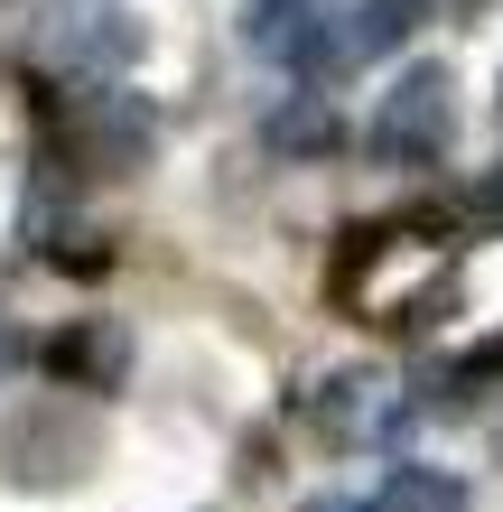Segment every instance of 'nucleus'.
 Returning <instances> with one entry per match:
<instances>
[{"label": "nucleus", "instance_id": "obj_9", "mask_svg": "<svg viewBox=\"0 0 503 512\" xmlns=\"http://www.w3.org/2000/svg\"><path fill=\"white\" fill-rule=\"evenodd\" d=\"M466 205H476L485 224H503V168H485V177H476V196H466Z\"/></svg>", "mask_w": 503, "mask_h": 512}, {"label": "nucleus", "instance_id": "obj_10", "mask_svg": "<svg viewBox=\"0 0 503 512\" xmlns=\"http://www.w3.org/2000/svg\"><path fill=\"white\" fill-rule=\"evenodd\" d=\"M19 364V336H10V326H0V373H10Z\"/></svg>", "mask_w": 503, "mask_h": 512}, {"label": "nucleus", "instance_id": "obj_1", "mask_svg": "<svg viewBox=\"0 0 503 512\" xmlns=\"http://www.w3.org/2000/svg\"><path fill=\"white\" fill-rule=\"evenodd\" d=\"M448 131H457V75L448 66H410V75H392V94L373 103L364 149L392 159V168H429L438 149H448Z\"/></svg>", "mask_w": 503, "mask_h": 512}, {"label": "nucleus", "instance_id": "obj_2", "mask_svg": "<svg viewBox=\"0 0 503 512\" xmlns=\"http://www.w3.org/2000/svg\"><path fill=\"white\" fill-rule=\"evenodd\" d=\"M150 140H159L150 103L122 94V84H103V94H84V103L66 112V159H75V168H94V177L140 168V159H150Z\"/></svg>", "mask_w": 503, "mask_h": 512}, {"label": "nucleus", "instance_id": "obj_4", "mask_svg": "<svg viewBox=\"0 0 503 512\" xmlns=\"http://www.w3.org/2000/svg\"><path fill=\"white\" fill-rule=\"evenodd\" d=\"M261 140H271L280 159H327V149H345V122H336L327 94H289V103H271Z\"/></svg>", "mask_w": 503, "mask_h": 512}, {"label": "nucleus", "instance_id": "obj_7", "mask_svg": "<svg viewBox=\"0 0 503 512\" xmlns=\"http://www.w3.org/2000/svg\"><path fill=\"white\" fill-rule=\"evenodd\" d=\"M47 364H56V373H75V382H122V364H131V345L112 336V326H75V336L56 345Z\"/></svg>", "mask_w": 503, "mask_h": 512}, {"label": "nucleus", "instance_id": "obj_8", "mask_svg": "<svg viewBox=\"0 0 503 512\" xmlns=\"http://www.w3.org/2000/svg\"><path fill=\"white\" fill-rule=\"evenodd\" d=\"M75 47H84V56H94V66L112 75V66H131V56H140V28H131V10H84Z\"/></svg>", "mask_w": 503, "mask_h": 512}, {"label": "nucleus", "instance_id": "obj_3", "mask_svg": "<svg viewBox=\"0 0 503 512\" xmlns=\"http://www.w3.org/2000/svg\"><path fill=\"white\" fill-rule=\"evenodd\" d=\"M392 419H401V401H392V382H382V373H336L327 391H317V429L345 438V447L382 438Z\"/></svg>", "mask_w": 503, "mask_h": 512}, {"label": "nucleus", "instance_id": "obj_5", "mask_svg": "<svg viewBox=\"0 0 503 512\" xmlns=\"http://www.w3.org/2000/svg\"><path fill=\"white\" fill-rule=\"evenodd\" d=\"M420 10H429V0H354V10L336 19V28H345V66H364V56H392L410 28H420Z\"/></svg>", "mask_w": 503, "mask_h": 512}, {"label": "nucleus", "instance_id": "obj_6", "mask_svg": "<svg viewBox=\"0 0 503 512\" xmlns=\"http://www.w3.org/2000/svg\"><path fill=\"white\" fill-rule=\"evenodd\" d=\"M364 512H466V485H457L448 466H392Z\"/></svg>", "mask_w": 503, "mask_h": 512}]
</instances>
